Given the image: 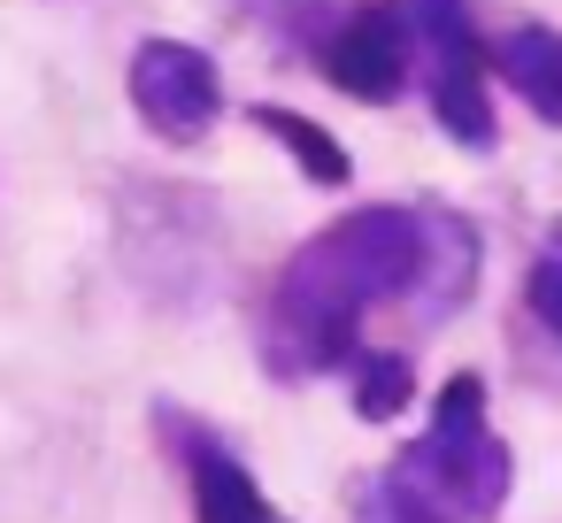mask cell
<instances>
[{"instance_id": "1", "label": "cell", "mask_w": 562, "mask_h": 523, "mask_svg": "<svg viewBox=\"0 0 562 523\" xmlns=\"http://www.w3.org/2000/svg\"><path fill=\"white\" fill-rule=\"evenodd\" d=\"M424 208L401 201H370L347 208L339 224H324L316 239L293 247V262L278 270L255 346L270 362V377L301 385V377H331L362 354V323L385 300H408L424 277Z\"/></svg>"}, {"instance_id": "2", "label": "cell", "mask_w": 562, "mask_h": 523, "mask_svg": "<svg viewBox=\"0 0 562 523\" xmlns=\"http://www.w3.org/2000/svg\"><path fill=\"white\" fill-rule=\"evenodd\" d=\"M516 492V454L485 416V377L454 369L431 400V431H416L385 477L362 492V523H493Z\"/></svg>"}, {"instance_id": "3", "label": "cell", "mask_w": 562, "mask_h": 523, "mask_svg": "<svg viewBox=\"0 0 562 523\" xmlns=\"http://www.w3.org/2000/svg\"><path fill=\"white\" fill-rule=\"evenodd\" d=\"M416 16V78L431 101V124L462 147V155H493L501 124H493V70L477 47V24L462 0H408Z\"/></svg>"}, {"instance_id": "4", "label": "cell", "mask_w": 562, "mask_h": 523, "mask_svg": "<svg viewBox=\"0 0 562 523\" xmlns=\"http://www.w3.org/2000/svg\"><path fill=\"white\" fill-rule=\"evenodd\" d=\"M324 70V86H339L362 109H393L416 78V16L408 0H362V9L331 16V32L308 55Z\"/></svg>"}, {"instance_id": "5", "label": "cell", "mask_w": 562, "mask_h": 523, "mask_svg": "<svg viewBox=\"0 0 562 523\" xmlns=\"http://www.w3.org/2000/svg\"><path fill=\"white\" fill-rule=\"evenodd\" d=\"M124 93L162 147H201L224 116V70L186 39H139L124 62Z\"/></svg>"}, {"instance_id": "6", "label": "cell", "mask_w": 562, "mask_h": 523, "mask_svg": "<svg viewBox=\"0 0 562 523\" xmlns=\"http://www.w3.org/2000/svg\"><path fill=\"white\" fill-rule=\"evenodd\" d=\"M170 423V446L186 462V500H193V523H285L270 508V492L255 485V469L209 431V423H186L178 408H162Z\"/></svg>"}, {"instance_id": "7", "label": "cell", "mask_w": 562, "mask_h": 523, "mask_svg": "<svg viewBox=\"0 0 562 523\" xmlns=\"http://www.w3.org/2000/svg\"><path fill=\"white\" fill-rule=\"evenodd\" d=\"M485 70L539 116V124H554L562 132V32H547V24H516L493 55H485Z\"/></svg>"}, {"instance_id": "8", "label": "cell", "mask_w": 562, "mask_h": 523, "mask_svg": "<svg viewBox=\"0 0 562 523\" xmlns=\"http://www.w3.org/2000/svg\"><path fill=\"white\" fill-rule=\"evenodd\" d=\"M424 231L431 247H424V277L408 300H424V316H454L477 285V224L462 208H424Z\"/></svg>"}, {"instance_id": "9", "label": "cell", "mask_w": 562, "mask_h": 523, "mask_svg": "<svg viewBox=\"0 0 562 523\" xmlns=\"http://www.w3.org/2000/svg\"><path fill=\"white\" fill-rule=\"evenodd\" d=\"M247 124L262 132V139H278L285 155H293V170L308 178V185H355V155L324 132V124H308L301 109H278V101H255L247 109Z\"/></svg>"}, {"instance_id": "10", "label": "cell", "mask_w": 562, "mask_h": 523, "mask_svg": "<svg viewBox=\"0 0 562 523\" xmlns=\"http://www.w3.org/2000/svg\"><path fill=\"white\" fill-rule=\"evenodd\" d=\"M339 377H347L362 423H393V416L416 400V369H408V354H378V346H362Z\"/></svg>"}, {"instance_id": "11", "label": "cell", "mask_w": 562, "mask_h": 523, "mask_svg": "<svg viewBox=\"0 0 562 523\" xmlns=\"http://www.w3.org/2000/svg\"><path fill=\"white\" fill-rule=\"evenodd\" d=\"M239 16L255 24V32H270L278 47H293V55H316V39L331 32V0H239Z\"/></svg>"}, {"instance_id": "12", "label": "cell", "mask_w": 562, "mask_h": 523, "mask_svg": "<svg viewBox=\"0 0 562 523\" xmlns=\"http://www.w3.org/2000/svg\"><path fill=\"white\" fill-rule=\"evenodd\" d=\"M524 308H531V323L562 346V216L539 231V254H531V270H524Z\"/></svg>"}]
</instances>
